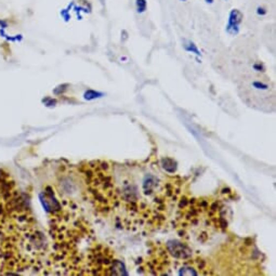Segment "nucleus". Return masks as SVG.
I'll list each match as a JSON object with an SVG mask.
<instances>
[{
  "mask_svg": "<svg viewBox=\"0 0 276 276\" xmlns=\"http://www.w3.org/2000/svg\"><path fill=\"white\" fill-rule=\"evenodd\" d=\"M138 12H144L146 10V1L145 0H137L136 2Z\"/></svg>",
  "mask_w": 276,
  "mask_h": 276,
  "instance_id": "obj_2",
  "label": "nucleus"
},
{
  "mask_svg": "<svg viewBox=\"0 0 276 276\" xmlns=\"http://www.w3.org/2000/svg\"><path fill=\"white\" fill-rule=\"evenodd\" d=\"M242 19V14L240 12L239 10H232L230 13V19H229L228 32L232 33V34H237Z\"/></svg>",
  "mask_w": 276,
  "mask_h": 276,
  "instance_id": "obj_1",
  "label": "nucleus"
},
{
  "mask_svg": "<svg viewBox=\"0 0 276 276\" xmlns=\"http://www.w3.org/2000/svg\"><path fill=\"white\" fill-rule=\"evenodd\" d=\"M206 1H207L208 3H212V2H213V0H206Z\"/></svg>",
  "mask_w": 276,
  "mask_h": 276,
  "instance_id": "obj_3",
  "label": "nucleus"
}]
</instances>
